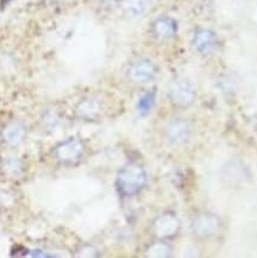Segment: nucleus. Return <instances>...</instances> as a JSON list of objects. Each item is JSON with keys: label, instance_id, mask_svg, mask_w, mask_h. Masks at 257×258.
<instances>
[{"label": "nucleus", "instance_id": "f257e3e1", "mask_svg": "<svg viewBox=\"0 0 257 258\" xmlns=\"http://www.w3.org/2000/svg\"><path fill=\"white\" fill-rule=\"evenodd\" d=\"M147 171L140 164L125 165L117 176V188L120 194L131 197L138 193L147 183Z\"/></svg>", "mask_w": 257, "mask_h": 258}, {"label": "nucleus", "instance_id": "f03ea898", "mask_svg": "<svg viewBox=\"0 0 257 258\" xmlns=\"http://www.w3.org/2000/svg\"><path fill=\"white\" fill-rule=\"evenodd\" d=\"M169 98L173 104L181 106V107H186L194 101L196 91L188 81H175L169 89Z\"/></svg>", "mask_w": 257, "mask_h": 258}, {"label": "nucleus", "instance_id": "7ed1b4c3", "mask_svg": "<svg viewBox=\"0 0 257 258\" xmlns=\"http://www.w3.org/2000/svg\"><path fill=\"white\" fill-rule=\"evenodd\" d=\"M157 74V68L150 59H140L128 69V78L137 84H144L155 79Z\"/></svg>", "mask_w": 257, "mask_h": 258}, {"label": "nucleus", "instance_id": "20e7f679", "mask_svg": "<svg viewBox=\"0 0 257 258\" xmlns=\"http://www.w3.org/2000/svg\"><path fill=\"white\" fill-rule=\"evenodd\" d=\"M84 153V145L79 138L72 137L65 141L56 148L55 155L62 162H74L81 157Z\"/></svg>", "mask_w": 257, "mask_h": 258}, {"label": "nucleus", "instance_id": "39448f33", "mask_svg": "<svg viewBox=\"0 0 257 258\" xmlns=\"http://www.w3.org/2000/svg\"><path fill=\"white\" fill-rule=\"evenodd\" d=\"M179 219L171 213L162 214L154 221V232L160 238L174 237L179 232Z\"/></svg>", "mask_w": 257, "mask_h": 258}, {"label": "nucleus", "instance_id": "423d86ee", "mask_svg": "<svg viewBox=\"0 0 257 258\" xmlns=\"http://www.w3.org/2000/svg\"><path fill=\"white\" fill-rule=\"evenodd\" d=\"M219 219L214 214L205 213L198 216L192 223V231L198 237L206 238L218 230Z\"/></svg>", "mask_w": 257, "mask_h": 258}, {"label": "nucleus", "instance_id": "0eeeda50", "mask_svg": "<svg viewBox=\"0 0 257 258\" xmlns=\"http://www.w3.org/2000/svg\"><path fill=\"white\" fill-rule=\"evenodd\" d=\"M193 44L200 54L207 55L216 50L218 41H217V36L213 31L209 29H199L194 35Z\"/></svg>", "mask_w": 257, "mask_h": 258}, {"label": "nucleus", "instance_id": "6e6552de", "mask_svg": "<svg viewBox=\"0 0 257 258\" xmlns=\"http://www.w3.org/2000/svg\"><path fill=\"white\" fill-rule=\"evenodd\" d=\"M190 127L187 121L182 119H176L171 121L167 127V138L171 144L181 145L189 140Z\"/></svg>", "mask_w": 257, "mask_h": 258}, {"label": "nucleus", "instance_id": "1a4fd4ad", "mask_svg": "<svg viewBox=\"0 0 257 258\" xmlns=\"http://www.w3.org/2000/svg\"><path fill=\"white\" fill-rule=\"evenodd\" d=\"M154 34L160 39H170L175 36L177 31L176 22L173 18L161 17L156 19L153 25Z\"/></svg>", "mask_w": 257, "mask_h": 258}, {"label": "nucleus", "instance_id": "9d476101", "mask_svg": "<svg viewBox=\"0 0 257 258\" xmlns=\"http://www.w3.org/2000/svg\"><path fill=\"white\" fill-rule=\"evenodd\" d=\"M25 134L26 130L24 125L19 121H13L6 126L4 132H3V137L9 145H18L24 140Z\"/></svg>", "mask_w": 257, "mask_h": 258}, {"label": "nucleus", "instance_id": "9b49d317", "mask_svg": "<svg viewBox=\"0 0 257 258\" xmlns=\"http://www.w3.org/2000/svg\"><path fill=\"white\" fill-rule=\"evenodd\" d=\"M150 3V0H123L121 9L130 17H140L148 11Z\"/></svg>", "mask_w": 257, "mask_h": 258}, {"label": "nucleus", "instance_id": "f8f14e48", "mask_svg": "<svg viewBox=\"0 0 257 258\" xmlns=\"http://www.w3.org/2000/svg\"><path fill=\"white\" fill-rule=\"evenodd\" d=\"M99 111H100V106L93 99H87V100L81 101L77 107V113L79 117L86 119L97 117Z\"/></svg>", "mask_w": 257, "mask_h": 258}, {"label": "nucleus", "instance_id": "ddd939ff", "mask_svg": "<svg viewBox=\"0 0 257 258\" xmlns=\"http://www.w3.org/2000/svg\"><path fill=\"white\" fill-rule=\"evenodd\" d=\"M170 247L169 245L164 243H156L153 244L149 249L147 251V256L148 257H157V258H162V257H168L170 256Z\"/></svg>", "mask_w": 257, "mask_h": 258}, {"label": "nucleus", "instance_id": "4468645a", "mask_svg": "<svg viewBox=\"0 0 257 258\" xmlns=\"http://www.w3.org/2000/svg\"><path fill=\"white\" fill-rule=\"evenodd\" d=\"M155 104V94L151 93H146L143 94L140 98V100L137 102V110L141 112L142 114H146L149 112Z\"/></svg>", "mask_w": 257, "mask_h": 258}]
</instances>
